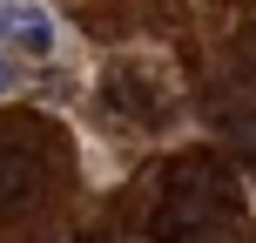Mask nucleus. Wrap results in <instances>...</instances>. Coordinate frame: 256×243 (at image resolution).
Instances as JSON below:
<instances>
[{
	"label": "nucleus",
	"instance_id": "f257e3e1",
	"mask_svg": "<svg viewBox=\"0 0 256 243\" xmlns=\"http://www.w3.org/2000/svg\"><path fill=\"white\" fill-rule=\"evenodd\" d=\"M243 216V182L222 155H182L168 162L162 189L148 203V236L155 243H209Z\"/></svg>",
	"mask_w": 256,
	"mask_h": 243
},
{
	"label": "nucleus",
	"instance_id": "f03ea898",
	"mask_svg": "<svg viewBox=\"0 0 256 243\" xmlns=\"http://www.w3.org/2000/svg\"><path fill=\"white\" fill-rule=\"evenodd\" d=\"M54 162H61V142L40 115H7L0 122V216L27 209L34 196H48Z\"/></svg>",
	"mask_w": 256,
	"mask_h": 243
},
{
	"label": "nucleus",
	"instance_id": "7ed1b4c3",
	"mask_svg": "<svg viewBox=\"0 0 256 243\" xmlns=\"http://www.w3.org/2000/svg\"><path fill=\"white\" fill-rule=\"evenodd\" d=\"M209 122L230 135V149L256 155V81H230V88L209 95Z\"/></svg>",
	"mask_w": 256,
	"mask_h": 243
},
{
	"label": "nucleus",
	"instance_id": "20e7f679",
	"mask_svg": "<svg viewBox=\"0 0 256 243\" xmlns=\"http://www.w3.org/2000/svg\"><path fill=\"white\" fill-rule=\"evenodd\" d=\"M0 41H7V48H27V54H54L48 7H34V0H0Z\"/></svg>",
	"mask_w": 256,
	"mask_h": 243
},
{
	"label": "nucleus",
	"instance_id": "39448f33",
	"mask_svg": "<svg viewBox=\"0 0 256 243\" xmlns=\"http://www.w3.org/2000/svg\"><path fill=\"white\" fill-rule=\"evenodd\" d=\"M108 108H115V115H128V122H162V95H155L148 88V81H142V75H128V68H122V75H108Z\"/></svg>",
	"mask_w": 256,
	"mask_h": 243
},
{
	"label": "nucleus",
	"instance_id": "423d86ee",
	"mask_svg": "<svg viewBox=\"0 0 256 243\" xmlns=\"http://www.w3.org/2000/svg\"><path fill=\"white\" fill-rule=\"evenodd\" d=\"M0 95H14V68L7 61H0Z\"/></svg>",
	"mask_w": 256,
	"mask_h": 243
}]
</instances>
